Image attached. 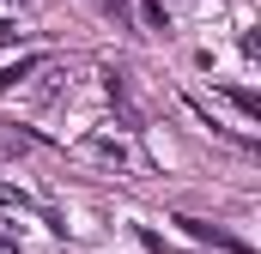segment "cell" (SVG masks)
<instances>
[{
	"instance_id": "1",
	"label": "cell",
	"mask_w": 261,
	"mask_h": 254,
	"mask_svg": "<svg viewBox=\"0 0 261 254\" xmlns=\"http://www.w3.org/2000/svg\"><path fill=\"white\" fill-rule=\"evenodd\" d=\"M176 224H182L195 242H213V248H231V254H255L249 242H243V236H231V230H219V224H206V218H189V212H182Z\"/></svg>"
},
{
	"instance_id": "2",
	"label": "cell",
	"mask_w": 261,
	"mask_h": 254,
	"mask_svg": "<svg viewBox=\"0 0 261 254\" xmlns=\"http://www.w3.org/2000/svg\"><path fill=\"white\" fill-rule=\"evenodd\" d=\"M219 91H225V97H231V103H237L249 121H261V97H255V91H243V85H219Z\"/></svg>"
},
{
	"instance_id": "3",
	"label": "cell",
	"mask_w": 261,
	"mask_h": 254,
	"mask_svg": "<svg viewBox=\"0 0 261 254\" xmlns=\"http://www.w3.org/2000/svg\"><path fill=\"white\" fill-rule=\"evenodd\" d=\"M37 67H43V55H24V61H18V67H0V91H12L18 79H31Z\"/></svg>"
},
{
	"instance_id": "4",
	"label": "cell",
	"mask_w": 261,
	"mask_h": 254,
	"mask_svg": "<svg viewBox=\"0 0 261 254\" xmlns=\"http://www.w3.org/2000/svg\"><path fill=\"white\" fill-rule=\"evenodd\" d=\"M24 206H31V194L12 188V182H0V212H24Z\"/></svg>"
},
{
	"instance_id": "5",
	"label": "cell",
	"mask_w": 261,
	"mask_h": 254,
	"mask_svg": "<svg viewBox=\"0 0 261 254\" xmlns=\"http://www.w3.org/2000/svg\"><path fill=\"white\" fill-rule=\"evenodd\" d=\"M140 18H146V24H152V30H170V12H164V6H158V0H146V6H140Z\"/></svg>"
},
{
	"instance_id": "6",
	"label": "cell",
	"mask_w": 261,
	"mask_h": 254,
	"mask_svg": "<svg viewBox=\"0 0 261 254\" xmlns=\"http://www.w3.org/2000/svg\"><path fill=\"white\" fill-rule=\"evenodd\" d=\"M97 6H103L110 18H128V0H97Z\"/></svg>"
},
{
	"instance_id": "7",
	"label": "cell",
	"mask_w": 261,
	"mask_h": 254,
	"mask_svg": "<svg viewBox=\"0 0 261 254\" xmlns=\"http://www.w3.org/2000/svg\"><path fill=\"white\" fill-rule=\"evenodd\" d=\"M18 37H24V30H18V24H6V18H0V43H18Z\"/></svg>"
},
{
	"instance_id": "8",
	"label": "cell",
	"mask_w": 261,
	"mask_h": 254,
	"mask_svg": "<svg viewBox=\"0 0 261 254\" xmlns=\"http://www.w3.org/2000/svg\"><path fill=\"white\" fill-rule=\"evenodd\" d=\"M0 254H12V242H0Z\"/></svg>"
},
{
	"instance_id": "9",
	"label": "cell",
	"mask_w": 261,
	"mask_h": 254,
	"mask_svg": "<svg viewBox=\"0 0 261 254\" xmlns=\"http://www.w3.org/2000/svg\"><path fill=\"white\" fill-rule=\"evenodd\" d=\"M12 6H24V0H12Z\"/></svg>"
}]
</instances>
